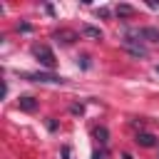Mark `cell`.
<instances>
[{"mask_svg": "<svg viewBox=\"0 0 159 159\" xmlns=\"http://www.w3.org/2000/svg\"><path fill=\"white\" fill-rule=\"evenodd\" d=\"M32 55H35V60L45 67V70H55V52L47 47V45H32Z\"/></svg>", "mask_w": 159, "mask_h": 159, "instance_id": "1", "label": "cell"}, {"mask_svg": "<svg viewBox=\"0 0 159 159\" xmlns=\"http://www.w3.org/2000/svg\"><path fill=\"white\" fill-rule=\"evenodd\" d=\"M27 80H32V82H45V84H62L65 82V77H57V75H52V72H30V75H25Z\"/></svg>", "mask_w": 159, "mask_h": 159, "instance_id": "2", "label": "cell"}, {"mask_svg": "<svg viewBox=\"0 0 159 159\" xmlns=\"http://www.w3.org/2000/svg\"><path fill=\"white\" fill-rule=\"evenodd\" d=\"M129 37L134 35V37H144L147 42H159V30H154V27H137V30H129L127 32Z\"/></svg>", "mask_w": 159, "mask_h": 159, "instance_id": "3", "label": "cell"}, {"mask_svg": "<svg viewBox=\"0 0 159 159\" xmlns=\"http://www.w3.org/2000/svg\"><path fill=\"white\" fill-rule=\"evenodd\" d=\"M122 47H124L129 55H134V57H147V47L139 45V42H134L132 37H124V40H122Z\"/></svg>", "mask_w": 159, "mask_h": 159, "instance_id": "4", "label": "cell"}, {"mask_svg": "<svg viewBox=\"0 0 159 159\" xmlns=\"http://www.w3.org/2000/svg\"><path fill=\"white\" fill-rule=\"evenodd\" d=\"M52 37H55L57 42H62V45H72V42L77 40V32H72V30H57Z\"/></svg>", "mask_w": 159, "mask_h": 159, "instance_id": "5", "label": "cell"}, {"mask_svg": "<svg viewBox=\"0 0 159 159\" xmlns=\"http://www.w3.org/2000/svg\"><path fill=\"white\" fill-rule=\"evenodd\" d=\"M134 142H137V144H142V147H157V137H154V134H149V132H137Z\"/></svg>", "mask_w": 159, "mask_h": 159, "instance_id": "6", "label": "cell"}, {"mask_svg": "<svg viewBox=\"0 0 159 159\" xmlns=\"http://www.w3.org/2000/svg\"><path fill=\"white\" fill-rule=\"evenodd\" d=\"M17 104H20V109H22V112H35V109H37V99H35V97H30V94L20 97V99H17Z\"/></svg>", "mask_w": 159, "mask_h": 159, "instance_id": "7", "label": "cell"}, {"mask_svg": "<svg viewBox=\"0 0 159 159\" xmlns=\"http://www.w3.org/2000/svg\"><path fill=\"white\" fill-rule=\"evenodd\" d=\"M82 35L89 37V40H102V30L94 27V25H84V27H82Z\"/></svg>", "mask_w": 159, "mask_h": 159, "instance_id": "8", "label": "cell"}, {"mask_svg": "<svg viewBox=\"0 0 159 159\" xmlns=\"http://www.w3.org/2000/svg\"><path fill=\"white\" fill-rule=\"evenodd\" d=\"M114 12H117V17H132V15H134V12H137V10H134V7H132V5H127V2H119V5H117V10H114Z\"/></svg>", "mask_w": 159, "mask_h": 159, "instance_id": "9", "label": "cell"}, {"mask_svg": "<svg viewBox=\"0 0 159 159\" xmlns=\"http://www.w3.org/2000/svg\"><path fill=\"white\" fill-rule=\"evenodd\" d=\"M94 137H97L99 144H107V137H109V134H107V127H97V129H94Z\"/></svg>", "mask_w": 159, "mask_h": 159, "instance_id": "10", "label": "cell"}, {"mask_svg": "<svg viewBox=\"0 0 159 159\" xmlns=\"http://www.w3.org/2000/svg\"><path fill=\"white\" fill-rule=\"evenodd\" d=\"M17 30H20V32H32V25H30V22H20Z\"/></svg>", "mask_w": 159, "mask_h": 159, "instance_id": "11", "label": "cell"}, {"mask_svg": "<svg viewBox=\"0 0 159 159\" xmlns=\"http://www.w3.org/2000/svg\"><path fill=\"white\" fill-rule=\"evenodd\" d=\"M70 109H72V114H82V112H84V109H82V104H72Z\"/></svg>", "mask_w": 159, "mask_h": 159, "instance_id": "12", "label": "cell"}, {"mask_svg": "<svg viewBox=\"0 0 159 159\" xmlns=\"http://www.w3.org/2000/svg\"><path fill=\"white\" fill-rule=\"evenodd\" d=\"M47 129L55 132V129H57V122H55V119H47Z\"/></svg>", "mask_w": 159, "mask_h": 159, "instance_id": "13", "label": "cell"}, {"mask_svg": "<svg viewBox=\"0 0 159 159\" xmlns=\"http://www.w3.org/2000/svg\"><path fill=\"white\" fill-rule=\"evenodd\" d=\"M99 17H109V10L107 7H99Z\"/></svg>", "mask_w": 159, "mask_h": 159, "instance_id": "14", "label": "cell"}, {"mask_svg": "<svg viewBox=\"0 0 159 159\" xmlns=\"http://www.w3.org/2000/svg\"><path fill=\"white\" fill-rule=\"evenodd\" d=\"M147 5H149V7H154V10H159V2H157V0H149Z\"/></svg>", "mask_w": 159, "mask_h": 159, "instance_id": "15", "label": "cell"}, {"mask_svg": "<svg viewBox=\"0 0 159 159\" xmlns=\"http://www.w3.org/2000/svg\"><path fill=\"white\" fill-rule=\"evenodd\" d=\"M62 159H70V147H65V149H62Z\"/></svg>", "mask_w": 159, "mask_h": 159, "instance_id": "16", "label": "cell"}, {"mask_svg": "<svg viewBox=\"0 0 159 159\" xmlns=\"http://www.w3.org/2000/svg\"><path fill=\"white\" fill-rule=\"evenodd\" d=\"M92 159H102V154H99V152H94V154H92Z\"/></svg>", "mask_w": 159, "mask_h": 159, "instance_id": "17", "label": "cell"}, {"mask_svg": "<svg viewBox=\"0 0 159 159\" xmlns=\"http://www.w3.org/2000/svg\"><path fill=\"white\" fill-rule=\"evenodd\" d=\"M124 159H132V154H124Z\"/></svg>", "mask_w": 159, "mask_h": 159, "instance_id": "18", "label": "cell"}, {"mask_svg": "<svg viewBox=\"0 0 159 159\" xmlns=\"http://www.w3.org/2000/svg\"><path fill=\"white\" fill-rule=\"evenodd\" d=\"M157 72H159V65H157Z\"/></svg>", "mask_w": 159, "mask_h": 159, "instance_id": "19", "label": "cell"}]
</instances>
